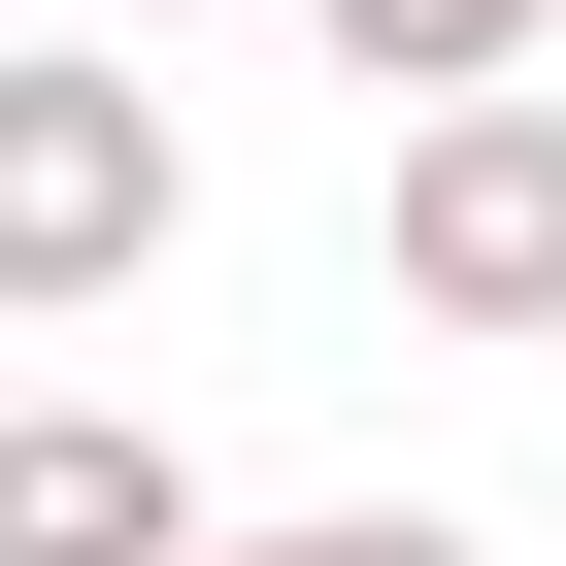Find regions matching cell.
<instances>
[{"instance_id":"3","label":"cell","mask_w":566,"mask_h":566,"mask_svg":"<svg viewBox=\"0 0 566 566\" xmlns=\"http://www.w3.org/2000/svg\"><path fill=\"white\" fill-rule=\"evenodd\" d=\"M0 566H200V467L134 400H0Z\"/></svg>"},{"instance_id":"5","label":"cell","mask_w":566,"mask_h":566,"mask_svg":"<svg viewBox=\"0 0 566 566\" xmlns=\"http://www.w3.org/2000/svg\"><path fill=\"white\" fill-rule=\"evenodd\" d=\"M200 566H467L433 500H301V533H200Z\"/></svg>"},{"instance_id":"6","label":"cell","mask_w":566,"mask_h":566,"mask_svg":"<svg viewBox=\"0 0 566 566\" xmlns=\"http://www.w3.org/2000/svg\"><path fill=\"white\" fill-rule=\"evenodd\" d=\"M101 34H167V0H101Z\"/></svg>"},{"instance_id":"2","label":"cell","mask_w":566,"mask_h":566,"mask_svg":"<svg viewBox=\"0 0 566 566\" xmlns=\"http://www.w3.org/2000/svg\"><path fill=\"white\" fill-rule=\"evenodd\" d=\"M400 301H433V334H566V101H533V67L400 101Z\"/></svg>"},{"instance_id":"1","label":"cell","mask_w":566,"mask_h":566,"mask_svg":"<svg viewBox=\"0 0 566 566\" xmlns=\"http://www.w3.org/2000/svg\"><path fill=\"white\" fill-rule=\"evenodd\" d=\"M167 233H200V134L134 101V34H67V67H0V301H134Z\"/></svg>"},{"instance_id":"4","label":"cell","mask_w":566,"mask_h":566,"mask_svg":"<svg viewBox=\"0 0 566 566\" xmlns=\"http://www.w3.org/2000/svg\"><path fill=\"white\" fill-rule=\"evenodd\" d=\"M301 34H334L367 101H467V67H533V34H566V0H301Z\"/></svg>"}]
</instances>
